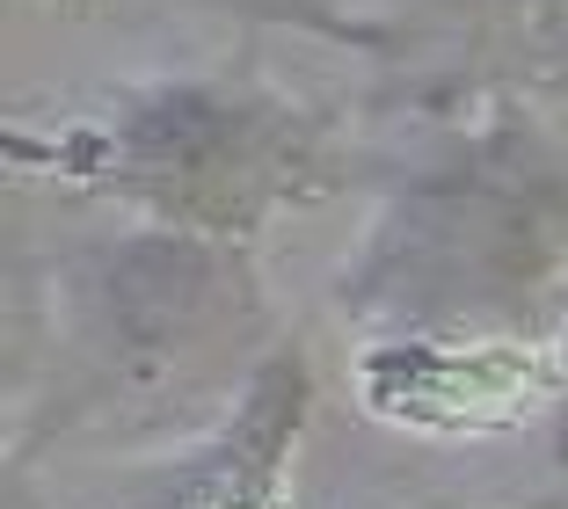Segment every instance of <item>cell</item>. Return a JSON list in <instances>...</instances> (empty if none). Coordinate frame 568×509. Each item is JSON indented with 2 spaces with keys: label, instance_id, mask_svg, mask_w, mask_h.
Wrapping results in <instances>:
<instances>
[{
  "label": "cell",
  "instance_id": "1",
  "mask_svg": "<svg viewBox=\"0 0 568 509\" xmlns=\"http://www.w3.org/2000/svg\"><path fill=\"white\" fill-rule=\"evenodd\" d=\"M351 386L416 437H496L568 394V146L525 110L423 146L335 277Z\"/></svg>",
  "mask_w": 568,
  "mask_h": 509
},
{
  "label": "cell",
  "instance_id": "2",
  "mask_svg": "<svg viewBox=\"0 0 568 509\" xmlns=\"http://www.w3.org/2000/svg\"><path fill=\"white\" fill-rule=\"evenodd\" d=\"M328 124L248 81H153L44 139V167L139 204L161 233L226 241L321 190Z\"/></svg>",
  "mask_w": 568,
  "mask_h": 509
},
{
  "label": "cell",
  "instance_id": "3",
  "mask_svg": "<svg viewBox=\"0 0 568 509\" xmlns=\"http://www.w3.org/2000/svg\"><path fill=\"white\" fill-rule=\"evenodd\" d=\"M306 415H314V364L300 343H284L241 378L226 423L190 444L132 509H300L292 459H300Z\"/></svg>",
  "mask_w": 568,
  "mask_h": 509
},
{
  "label": "cell",
  "instance_id": "4",
  "mask_svg": "<svg viewBox=\"0 0 568 509\" xmlns=\"http://www.w3.org/2000/svg\"><path fill=\"white\" fill-rule=\"evenodd\" d=\"M437 8H452L467 30H481V22H496V16H518L525 0H437Z\"/></svg>",
  "mask_w": 568,
  "mask_h": 509
},
{
  "label": "cell",
  "instance_id": "5",
  "mask_svg": "<svg viewBox=\"0 0 568 509\" xmlns=\"http://www.w3.org/2000/svg\"><path fill=\"white\" fill-rule=\"evenodd\" d=\"M532 509H561V502H532Z\"/></svg>",
  "mask_w": 568,
  "mask_h": 509
}]
</instances>
